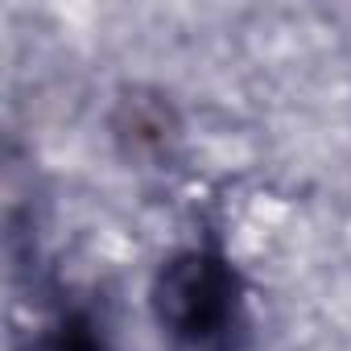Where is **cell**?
Listing matches in <instances>:
<instances>
[{
    "label": "cell",
    "instance_id": "cell-1",
    "mask_svg": "<svg viewBox=\"0 0 351 351\" xmlns=\"http://www.w3.org/2000/svg\"><path fill=\"white\" fill-rule=\"evenodd\" d=\"M149 306L178 351H248L252 306L240 269L215 248H182L153 273Z\"/></svg>",
    "mask_w": 351,
    "mask_h": 351
},
{
    "label": "cell",
    "instance_id": "cell-2",
    "mask_svg": "<svg viewBox=\"0 0 351 351\" xmlns=\"http://www.w3.org/2000/svg\"><path fill=\"white\" fill-rule=\"evenodd\" d=\"M38 351H116V339L104 310L91 302H62L46 318Z\"/></svg>",
    "mask_w": 351,
    "mask_h": 351
}]
</instances>
